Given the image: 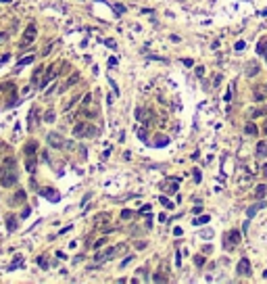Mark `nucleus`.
<instances>
[{
    "mask_svg": "<svg viewBox=\"0 0 267 284\" xmlns=\"http://www.w3.org/2000/svg\"><path fill=\"white\" fill-rule=\"evenodd\" d=\"M169 194H173V192H178V186L175 184H171V186H169V190H167Z\"/></svg>",
    "mask_w": 267,
    "mask_h": 284,
    "instance_id": "obj_33",
    "label": "nucleus"
},
{
    "mask_svg": "<svg viewBox=\"0 0 267 284\" xmlns=\"http://www.w3.org/2000/svg\"><path fill=\"white\" fill-rule=\"evenodd\" d=\"M36 34H38L36 25H34V23H29V25H27V29L23 32V40H21V46H27V44H31V42L36 40Z\"/></svg>",
    "mask_w": 267,
    "mask_h": 284,
    "instance_id": "obj_3",
    "label": "nucleus"
},
{
    "mask_svg": "<svg viewBox=\"0 0 267 284\" xmlns=\"http://www.w3.org/2000/svg\"><path fill=\"white\" fill-rule=\"evenodd\" d=\"M246 134H257V126H255V123H248V126H246Z\"/></svg>",
    "mask_w": 267,
    "mask_h": 284,
    "instance_id": "obj_24",
    "label": "nucleus"
},
{
    "mask_svg": "<svg viewBox=\"0 0 267 284\" xmlns=\"http://www.w3.org/2000/svg\"><path fill=\"white\" fill-rule=\"evenodd\" d=\"M267 155V142L265 140H259V144H257V157H265Z\"/></svg>",
    "mask_w": 267,
    "mask_h": 284,
    "instance_id": "obj_10",
    "label": "nucleus"
},
{
    "mask_svg": "<svg viewBox=\"0 0 267 284\" xmlns=\"http://www.w3.org/2000/svg\"><path fill=\"white\" fill-rule=\"evenodd\" d=\"M31 61H34V57H25V59H21V61H19V65H17V67H23V65H29Z\"/></svg>",
    "mask_w": 267,
    "mask_h": 284,
    "instance_id": "obj_22",
    "label": "nucleus"
},
{
    "mask_svg": "<svg viewBox=\"0 0 267 284\" xmlns=\"http://www.w3.org/2000/svg\"><path fill=\"white\" fill-rule=\"evenodd\" d=\"M23 201H25V190H17V194L11 199L13 205H19V203H23Z\"/></svg>",
    "mask_w": 267,
    "mask_h": 284,
    "instance_id": "obj_12",
    "label": "nucleus"
},
{
    "mask_svg": "<svg viewBox=\"0 0 267 284\" xmlns=\"http://www.w3.org/2000/svg\"><path fill=\"white\" fill-rule=\"evenodd\" d=\"M200 236H203V238H211V236H213V232H211V230H203V232H200Z\"/></svg>",
    "mask_w": 267,
    "mask_h": 284,
    "instance_id": "obj_29",
    "label": "nucleus"
},
{
    "mask_svg": "<svg viewBox=\"0 0 267 284\" xmlns=\"http://www.w3.org/2000/svg\"><path fill=\"white\" fill-rule=\"evenodd\" d=\"M263 174H265V176H267V167H263Z\"/></svg>",
    "mask_w": 267,
    "mask_h": 284,
    "instance_id": "obj_45",
    "label": "nucleus"
},
{
    "mask_svg": "<svg viewBox=\"0 0 267 284\" xmlns=\"http://www.w3.org/2000/svg\"><path fill=\"white\" fill-rule=\"evenodd\" d=\"M21 263H23V257H21V255H17V257L13 259V263L9 265V272H13V270H17V268H19Z\"/></svg>",
    "mask_w": 267,
    "mask_h": 284,
    "instance_id": "obj_15",
    "label": "nucleus"
},
{
    "mask_svg": "<svg viewBox=\"0 0 267 284\" xmlns=\"http://www.w3.org/2000/svg\"><path fill=\"white\" fill-rule=\"evenodd\" d=\"M263 88H257V92H255V100H261L263 96H265V92H261Z\"/></svg>",
    "mask_w": 267,
    "mask_h": 284,
    "instance_id": "obj_25",
    "label": "nucleus"
},
{
    "mask_svg": "<svg viewBox=\"0 0 267 284\" xmlns=\"http://www.w3.org/2000/svg\"><path fill=\"white\" fill-rule=\"evenodd\" d=\"M38 113H40L38 107H34V109L29 111V117H27V128H29V130H34V126L38 123Z\"/></svg>",
    "mask_w": 267,
    "mask_h": 284,
    "instance_id": "obj_8",
    "label": "nucleus"
},
{
    "mask_svg": "<svg viewBox=\"0 0 267 284\" xmlns=\"http://www.w3.org/2000/svg\"><path fill=\"white\" fill-rule=\"evenodd\" d=\"M161 203H163V205H165L167 209H173V203H169V201H167L165 197H161Z\"/></svg>",
    "mask_w": 267,
    "mask_h": 284,
    "instance_id": "obj_28",
    "label": "nucleus"
},
{
    "mask_svg": "<svg viewBox=\"0 0 267 284\" xmlns=\"http://www.w3.org/2000/svg\"><path fill=\"white\" fill-rule=\"evenodd\" d=\"M132 259H134V255H127V257H125V259H123V263H121V265H123V268H125V265H127V263H130V261H132Z\"/></svg>",
    "mask_w": 267,
    "mask_h": 284,
    "instance_id": "obj_31",
    "label": "nucleus"
},
{
    "mask_svg": "<svg viewBox=\"0 0 267 284\" xmlns=\"http://www.w3.org/2000/svg\"><path fill=\"white\" fill-rule=\"evenodd\" d=\"M263 113H267V109H259V111H253V117H259V115H263Z\"/></svg>",
    "mask_w": 267,
    "mask_h": 284,
    "instance_id": "obj_30",
    "label": "nucleus"
},
{
    "mask_svg": "<svg viewBox=\"0 0 267 284\" xmlns=\"http://www.w3.org/2000/svg\"><path fill=\"white\" fill-rule=\"evenodd\" d=\"M121 217H123V219H130V217H132V211H130V209H123V211H121Z\"/></svg>",
    "mask_w": 267,
    "mask_h": 284,
    "instance_id": "obj_26",
    "label": "nucleus"
},
{
    "mask_svg": "<svg viewBox=\"0 0 267 284\" xmlns=\"http://www.w3.org/2000/svg\"><path fill=\"white\" fill-rule=\"evenodd\" d=\"M6 38H9V34H6V32H0V42H4Z\"/></svg>",
    "mask_w": 267,
    "mask_h": 284,
    "instance_id": "obj_37",
    "label": "nucleus"
},
{
    "mask_svg": "<svg viewBox=\"0 0 267 284\" xmlns=\"http://www.w3.org/2000/svg\"><path fill=\"white\" fill-rule=\"evenodd\" d=\"M265 190H267V188H265L263 184L257 186V188H255V199H263V197H265Z\"/></svg>",
    "mask_w": 267,
    "mask_h": 284,
    "instance_id": "obj_18",
    "label": "nucleus"
},
{
    "mask_svg": "<svg viewBox=\"0 0 267 284\" xmlns=\"http://www.w3.org/2000/svg\"><path fill=\"white\" fill-rule=\"evenodd\" d=\"M240 242V232L238 230H232V232H228V236H225V249H232V247H236Z\"/></svg>",
    "mask_w": 267,
    "mask_h": 284,
    "instance_id": "obj_6",
    "label": "nucleus"
},
{
    "mask_svg": "<svg viewBox=\"0 0 267 284\" xmlns=\"http://www.w3.org/2000/svg\"><path fill=\"white\" fill-rule=\"evenodd\" d=\"M36 148H38V142H27L25 144V155H34Z\"/></svg>",
    "mask_w": 267,
    "mask_h": 284,
    "instance_id": "obj_17",
    "label": "nucleus"
},
{
    "mask_svg": "<svg viewBox=\"0 0 267 284\" xmlns=\"http://www.w3.org/2000/svg\"><path fill=\"white\" fill-rule=\"evenodd\" d=\"M138 136H140V140H146V132L144 130H138Z\"/></svg>",
    "mask_w": 267,
    "mask_h": 284,
    "instance_id": "obj_36",
    "label": "nucleus"
},
{
    "mask_svg": "<svg viewBox=\"0 0 267 284\" xmlns=\"http://www.w3.org/2000/svg\"><path fill=\"white\" fill-rule=\"evenodd\" d=\"M109 65H111V67H115V65H117V59H115V57H111V59H109Z\"/></svg>",
    "mask_w": 267,
    "mask_h": 284,
    "instance_id": "obj_40",
    "label": "nucleus"
},
{
    "mask_svg": "<svg viewBox=\"0 0 267 284\" xmlns=\"http://www.w3.org/2000/svg\"><path fill=\"white\" fill-rule=\"evenodd\" d=\"M115 11H117V13H125V9L121 6V4H117V6H115Z\"/></svg>",
    "mask_w": 267,
    "mask_h": 284,
    "instance_id": "obj_41",
    "label": "nucleus"
},
{
    "mask_svg": "<svg viewBox=\"0 0 267 284\" xmlns=\"http://www.w3.org/2000/svg\"><path fill=\"white\" fill-rule=\"evenodd\" d=\"M265 50V42H259V46H257V52H263Z\"/></svg>",
    "mask_w": 267,
    "mask_h": 284,
    "instance_id": "obj_35",
    "label": "nucleus"
},
{
    "mask_svg": "<svg viewBox=\"0 0 267 284\" xmlns=\"http://www.w3.org/2000/svg\"><path fill=\"white\" fill-rule=\"evenodd\" d=\"M6 61H9V55H0V65L6 63Z\"/></svg>",
    "mask_w": 267,
    "mask_h": 284,
    "instance_id": "obj_38",
    "label": "nucleus"
},
{
    "mask_svg": "<svg viewBox=\"0 0 267 284\" xmlns=\"http://www.w3.org/2000/svg\"><path fill=\"white\" fill-rule=\"evenodd\" d=\"M46 140H48V144H50V146H54V148H63V146H65L63 136H61V134H57V132H50V134L46 136Z\"/></svg>",
    "mask_w": 267,
    "mask_h": 284,
    "instance_id": "obj_4",
    "label": "nucleus"
},
{
    "mask_svg": "<svg viewBox=\"0 0 267 284\" xmlns=\"http://www.w3.org/2000/svg\"><path fill=\"white\" fill-rule=\"evenodd\" d=\"M29 213H31V209H29V207H25V209H23V213H21V217H27Z\"/></svg>",
    "mask_w": 267,
    "mask_h": 284,
    "instance_id": "obj_34",
    "label": "nucleus"
},
{
    "mask_svg": "<svg viewBox=\"0 0 267 284\" xmlns=\"http://www.w3.org/2000/svg\"><path fill=\"white\" fill-rule=\"evenodd\" d=\"M263 278H265V280H267V270H265V272H263Z\"/></svg>",
    "mask_w": 267,
    "mask_h": 284,
    "instance_id": "obj_44",
    "label": "nucleus"
},
{
    "mask_svg": "<svg viewBox=\"0 0 267 284\" xmlns=\"http://www.w3.org/2000/svg\"><path fill=\"white\" fill-rule=\"evenodd\" d=\"M0 2H11V0H0Z\"/></svg>",
    "mask_w": 267,
    "mask_h": 284,
    "instance_id": "obj_47",
    "label": "nucleus"
},
{
    "mask_svg": "<svg viewBox=\"0 0 267 284\" xmlns=\"http://www.w3.org/2000/svg\"><path fill=\"white\" fill-rule=\"evenodd\" d=\"M25 167H27L29 174L36 171V157H34V155H27V165H25Z\"/></svg>",
    "mask_w": 267,
    "mask_h": 284,
    "instance_id": "obj_14",
    "label": "nucleus"
},
{
    "mask_svg": "<svg viewBox=\"0 0 267 284\" xmlns=\"http://www.w3.org/2000/svg\"><path fill=\"white\" fill-rule=\"evenodd\" d=\"M73 134L75 136H84V138H92V136L98 134V130H96L92 123H77L73 128Z\"/></svg>",
    "mask_w": 267,
    "mask_h": 284,
    "instance_id": "obj_2",
    "label": "nucleus"
},
{
    "mask_svg": "<svg viewBox=\"0 0 267 284\" xmlns=\"http://www.w3.org/2000/svg\"><path fill=\"white\" fill-rule=\"evenodd\" d=\"M40 197H44V199H48V201H52V203H57V201L61 199V194L54 190V188H40Z\"/></svg>",
    "mask_w": 267,
    "mask_h": 284,
    "instance_id": "obj_7",
    "label": "nucleus"
},
{
    "mask_svg": "<svg viewBox=\"0 0 267 284\" xmlns=\"http://www.w3.org/2000/svg\"><path fill=\"white\" fill-rule=\"evenodd\" d=\"M105 44H107V46H109V48H117V44H115V42H113V40H105Z\"/></svg>",
    "mask_w": 267,
    "mask_h": 284,
    "instance_id": "obj_32",
    "label": "nucleus"
},
{
    "mask_svg": "<svg viewBox=\"0 0 267 284\" xmlns=\"http://www.w3.org/2000/svg\"><path fill=\"white\" fill-rule=\"evenodd\" d=\"M6 228H9V232L17 230V217L15 215H6Z\"/></svg>",
    "mask_w": 267,
    "mask_h": 284,
    "instance_id": "obj_11",
    "label": "nucleus"
},
{
    "mask_svg": "<svg viewBox=\"0 0 267 284\" xmlns=\"http://www.w3.org/2000/svg\"><path fill=\"white\" fill-rule=\"evenodd\" d=\"M77 80H79V75H77V73H73V75H71V77H69V80H67V82H65V84L61 86V90H59V92H65V90H67L69 86H73V84H75Z\"/></svg>",
    "mask_w": 267,
    "mask_h": 284,
    "instance_id": "obj_9",
    "label": "nucleus"
},
{
    "mask_svg": "<svg viewBox=\"0 0 267 284\" xmlns=\"http://www.w3.org/2000/svg\"><path fill=\"white\" fill-rule=\"evenodd\" d=\"M257 73H259V65H257V63H251V65L246 67V75H248V77H255Z\"/></svg>",
    "mask_w": 267,
    "mask_h": 284,
    "instance_id": "obj_13",
    "label": "nucleus"
},
{
    "mask_svg": "<svg viewBox=\"0 0 267 284\" xmlns=\"http://www.w3.org/2000/svg\"><path fill=\"white\" fill-rule=\"evenodd\" d=\"M38 265H40V268H44V270L48 268V261H46V257H44V255H40V257H38Z\"/></svg>",
    "mask_w": 267,
    "mask_h": 284,
    "instance_id": "obj_21",
    "label": "nucleus"
},
{
    "mask_svg": "<svg viewBox=\"0 0 267 284\" xmlns=\"http://www.w3.org/2000/svg\"><path fill=\"white\" fill-rule=\"evenodd\" d=\"M207 222H209V215H203V217H198L194 224H196V226H200V224H207Z\"/></svg>",
    "mask_w": 267,
    "mask_h": 284,
    "instance_id": "obj_27",
    "label": "nucleus"
},
{
    "mask_svg": "<svg viewBox=\"0 0 267 284\" xmlns=\"http://www.w3.org/2000/svg\"><path fill=\"white\" fill-rule=\"evenodd\" d=\"M167 142H169V138H165V136H159V138H157V142H155V144H157V146H165V144H167Z\"/></svg>",
    "mask_w": 267,
    "mask_h": 284,
    "instance_id": "obj_20",
    "label": "nucleus"
},
{
    "mask_svg": "<svg viewBox=\"0 0 267 284\" xmlns=\"http://www.w3.org/2000/svg\"><path fill=\"white\" fill-rule=\"evenodd\" d=\"M173 234H175V236H182V228H180V226H178V228H175V230H173Z\"/></svg>",
    "mask_w": 267,
    "mask_h": 284,
    "instance_id": "obj_42",
    "label": "nucleus"
},
{
    "mask_svg": "<svg viewBox=\"0 0 267 284\" xmlns=\"http://www.w3.org/2000/svg\"><path fill=\"white\" fill-rule=\"evenodd\" d=\"M17 163H15V159H6L4 161V165H2V169H0V184H2L4 188H9V186H13L15 182H17Z\"/></svg>",
    "mask_w": 267,
    "mask_h": 284,
    "instance_id": "obj_1",
    "label": "nucleus"
},
{
    "mask_svg": "<svg viewBox=\"0 0 267 284\" xmlns=\"http://www.w3.org/2000/svg\"><path fill=\"white\" fill-rule=\"evenodd\" d=\"M236 272L240 276H251V261H248V257H242L238 265H236Z\"/></svg>",
    "mask_w": 267,
    "mask_h": 284,
    "instance_id": "obj_5",
    "label": "nucleus"
},
{
    "mask_svg": "<svg viewBox=\"0 0 267 284\" xmlns=\"http://www.w3.org/2000/svg\"><path fill=\"white\" fill-rule=\"evenodd\" d=\"M263 132H265V134H267V123H265V128H263Z\"/></svg>",
    "mask_w": 267,
    "mask_h": 284,
    "instance_id": "obj_46",
    "label": "nucleus"
},
{
    "mask_svg": "<svg viewBox=\"0 0 267 284\" xmlns=\"http://www.w3.org/2000/svg\"><path fill=\"white\" fill-rule=\"evenodd\" d=\"M44 119H46V123H52V121H54V111H52V109H50V111H46Z\"/></svg>",
    "mask_w": 267,
    "mask_h": 284,
    "instance_id": "obj_19",
    "label": "nucleus"
},
{
    "mask_svg": "<svg viewBox=\"0 0 267 284\" xmlns=\"http://www.w3.org/2000/svg\"><path fill=\"white\" fill-rule=\"evenodd\" d=\"M194 263H196L198 268H200V265H205V257H203V255H196V257H194Z\"/></svg>",
    "mask_w": 267,
    "mask_h": 284,
    "instance_id": "obj_23",
    "label": "nucleus"
},
{
    "mask_svg": "<svg viewBox=\"0 0 267 284\" xmlns=\"http://www.w3.org/2000/svg\"><path fill=\"white\" fill-rule=\"evenodd\" d=\"M263 207H265V203H257V205H253V207H248V211H246V213H248V217H253V215H255V213H257L259 209H263Z\"/></svg>",
    "mask_w": 267,
    "mask_h": 284,
    "instance_id": "obj_16",
    "label": "nucleus"
},
{
    "mask_svg": "<svg viewBox=\"0 0 267 284\" xmlns=\"http://www.w3.org/2000/svg\"><path fill=\"white\" fill-rule=\"evenodd\" d=\"M263 52H265V61H267V44H265V50H263Z\"/></svg>",
    "mask_w": 267,
    "mask_h": 284,
    "instance_id": "obj_43",
    "label": "nucleus"
},
{
    "mask_svg": "<svg viewBox=\"0 0 267 284\" xmlns=\"http://www.w3.org/2000/svg\"><path fill=\"white\" fill-rule=\"evenodd\" d=\"M105 242H107V238H100V240H98V242H96V245H94V247H96V249H98V247H102V245H105Z\"/></svg>",
    "mask_w": 267,
    "mask_h": 284,
    "instance_id": "obj_39",
    "label": "nucleus"
}]
</instances>
